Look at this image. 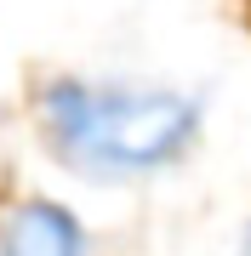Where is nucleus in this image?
<instances>
[{
	"mask_svg": "<svg viewBox=\"0 0 251 256\" xmlns=\"http://www.w3.org/2000/svg\"><path fill=\"white\" fill-rule=\"evenodd\" d=\"M35 120L52 160L86 182H143L200 142V97L160 80H46Z\"/></svg>",
	"mask_w": 251,
	"mask_h": 256,
	"instance_id": "1",
	"label": "nucleus"
},
{
	"mask_svg": "<svg viewBox=\"0 0 251 256\" xmlns=\"http://www.w3.org/2000/svg\"><path fill=\"white\" fill-rule=\"evenodd\" d=\"M0 256H92V234L63 200L29 194L0 216Z\"/></svg>",
	"mask_w": 251,
	"mask_h": 256,
	"instance_id": "2",
	"label": "nucleus"
},
{
	"mask_svg": "<svg viewBox=\"0 0 251 256\" xmlns=\"http://www.w3.org/2000/svg\"><path fill=\"white\" fill-rule=\"evenodd\" d=\"M240 256H251V234H245V245H240Z\"/></svg>",
	"mask_w": 251,
	"mask_h": 256,
	"instance_id": "3",
	"label": "nucleus"
}]
</instances>
